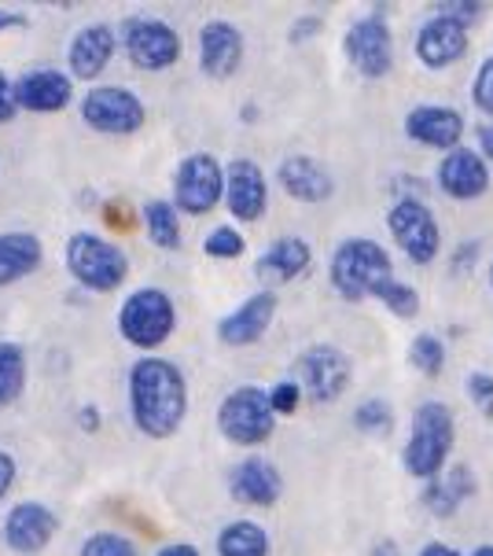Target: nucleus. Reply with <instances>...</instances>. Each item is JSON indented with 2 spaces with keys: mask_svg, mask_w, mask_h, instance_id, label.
I'll return each instance as SVG.
<instances>
[{
  "mask_svg": "<svg viewBox=\"0 0 493 556\" xmlns=\"http://www.w3.org/2000/svg\"><path fill=\"white\" fill-rule=\"evenodd\" d=\"M434 181H439V188L450 195V200L468 203V200H479V195L490 192V166L479 152H471V148L460 144L442 155Z\"/></svg>",
  "mask_w": 493,
  "mask_h": 556,
  "instance_id": "obj_14",
  "label": "nucleus"
},
{
  "mask_svg": "<svg viewBox=\"0 0 493 556\" xmlns=\"http://www.w3.org/2000/svg\"><path fill=\"white\" fill-rule=\"evenodd\" d=\"M144 225L155 248H166V251L181 248V218H177L174 203H166V200L144 203Z\"/></svg>",
  "mask_w": 493,
  "mask_h": 556,
  "instance_id": "obj_27",
  "label": "nucleus"
},
{
  "mask_svg": "<svg viewBox=\"0 0 493 556\" xmlns=\"http://www.w3.org/2000/svg\"><path fill=\"white\" fill-rule=\"evenodd\" d=\"M159 556H199V549L188 542H174V545H166V549H159Z\"/></svg>",
  "mask_w": 493,
  "mask_h": 556,
  "instance_id": "obj_44",
  "label": "nucleus"
},
{
  "mask_svg": "<svg viewBox=\"0 0 493 556\" xmlns=\"http://www.w3.org/2000/svg\"><path fill=\"white\" fill-rule=\"evenodd\" d=\"M409 362H413L416 372L431 376V380H434V376H442V369H445V346H442V339L431 336V332L416 336L413 346H409Z\"/></svg>",
  "mask_w": 493,
  "mask_h": 556,
  "instance_id": "obj_29",
  "label": "nucleus"
},
{
  "mask_svg": "<svg viewBox=\"0 0 493 556\" xmlns=\"http://www.w3.org/2000/svg\"><path fill=\"white\" fill-rule=\"evenodd\" d=\"M26 383V357L23 346L0 343V405H12Z\"/></svg>",
  "mask_w": 493,
  "mask_h": 556,
  "instance_id": "obj_28",
  "label": "nucleus"
},
{
  "mask_svg": "<svg viewBox=\"0 0 493 556\" xmlns=\"http://www.w3.org/2000/svg\"><path fill=\"white\" fill-rule=\"evenodd\" d=\"M15 26H26V15L4 12V8H0V34H4V30H15Z\"/></svg>",
  "mask_w": 493,
  "mask_h": 556,
  "instance_id": "obj_43",
  "label": "nucleus"
},
{
  "mask_svg": "<svg viewBox=\"0 0 493 556\" xmlns=\"http://www.w3.org/2000/svg\"><path fill=\"white\" fill-rule=\"evenodd\" d=\"M81 556H140V553H137V545L126 539V534L100 531V534H92V539L81 545Z\"/></svg>",
  "mask_w": 493,
  "mask_h": 556,
  "instance_id": "obj_33",
  "label": "nucleus"
},
{
  "mask_svg": "<svg viewBox=\"0 0 493 556\" xmlns=\"http://www.w3.org/2000/svg\"><path fill=\"white\" fill-rule=\"evenodd\" d=\"M346 55L350 63L357 67V74L365 78H387L394 67V37H391V26H387L383 12H372L365 18H357L354 26L346 30Z\"/></svg>",
  "mask_w": 493,
  "mask_h": 556,
  "instance_id": "obj_12",
  "label": "nucleus"
},
{
  "mask_svg": "<svg viewBox=\"0 0 493 556\" xmlns=\"http://www.w3.org/2000/svg\"><path fill=\"white\" fill-rule=\"evenodd\" d=\"M115 30L108 23H89L85 30L74 34L71 49H66V63H71V74L81 81H92L108 71V63L115 60Z\"/></svg>",
  "mask_w": 493,
  "mask_h": 556,
  "instance_id": "obj_21",
  "label": "nucleus"
},
{
  "mask_svg": "<svg viewBox=\"0 0 493 556\" xmlns=\"http://www.w3.org/2000/svg\"><path fill=\"white\" fill-rule=\"evenodd\" d=\"M471 100H476V108L482 115L493 118V55L479 67L476 81H471Z\"/></svg>",
  "mask_w": 493,
  "mask_h": 556,
  "instance_id": "obj_36",
  "label": "nucleus"
},
{
  "mask_svg": "<svg viewBox=\"0 0 493 556\" xmlns=\"http://www.w3.org/2000/svg\"><path fill=\"white\" fill-rule=\"evenodd\" d=\"M222 200H225V166L206 152L188 155L174 174V211L203 218Z\"/></svg>",
  "mask_w": 493,
  "mask_h": 556,
  "instance_id": "obj_9",
  "label": "nucleus"
},
{
  "mask_svg": "<svg viewBox=\"0 0 493 556\" xmlns=\"http://www.w3.org/2000/svg\"><path fill=\"white\" fill-rule=\"evenodd\" d=\"M129 206H122V203H111L108 206V214H103V218H108V225H118V229H129L132 222H137V214H126Z\"/></svg>",
  "mask_w": 493,
  "mask_h": 556,
  "instance_id": "obj_41",
  "label": "nucleus"
},
{
  "mask_svg": "<svg viewBox=\"0 0 493 556\" xmlns=\"http://www.w3.org/2000/svg\"><path fill=\"white\" fill-rule=\"evenodd\" d=\"M277 177H280L283 192H288L291 200H299V203H325V200H331V192H336V181H331V174L317 163V159H309V155L283 159L280 169H277Z\"/></svg>",
  "mask_w": 493,
  "mask_h": 556,
  "instance_id": "obj_23",
  "label": "nucleus"
},
{
  "mask_svg": "<svg viewBox=\"0 0 493 556\" xmlns=\"http://www.w3.org/2000/svg\"><path fill=\"white\" fill-rule=\"evenodd\" d=\"M453 442H457V420L445 402H424L413 413L409 442H405V468L420 483L442 476L445 460L453 454Z\"/></svg>",
  "mask_w": 493,
  "mask_h": 556,
  "instance_id": "obj_2",
  "label": "nucleus"
},
{
  "mask_svg": "<svg viewBox=\"0 0 493 556\" xmlns=\"http://www.w3.org/2000/svg\"><path fill=\"white\" fill-rule=\"evenodd\" d=\"M372 556H397V549H394L391 542H383V545H376V549H372Z\"/></svg>",
  "mask_w": 493,
  "mask_h": 556,
  "instance_id": "obj_47",
  "label": "nucleus"
},
{
  "mask_svg": "<svg viewBox=\"0 0 493 556\" xmlns=\"http://www.w3.org/2000/svg\"><path fill=\"white\" fill-rule=\"evenodd\" d=\"M468 399L476 402V409L486 420H493V376L490 372H471L468 376Z\"/></svg>",
  "mask_w": 493,
  "mask_h": 556,
  "instance_id": "obj_35",
  "label": "nucleus"
},
{
  "mask_svg": "<svg viewBox=\"0 0 493 556\" xmlns=\"http://www.w3.org/2000/svg\"><path fill=\"white\" fill-rule=\"evenodd\" d=\"M391 254L379 248L376 240H365V237H354V240H343L331 254V266H328V277H331V288L346 299V303H362V299H372L387 280H394L391 273Z\"/></svg>",
  "mask_w": 493,
  "mask_h": 556,
  "instance_id": "obj_3",
  "label": "nucleus"
},
{
  "mask_svg": "<svg viewBox=\"0 0 493 556\" xmlns=\"http://www.w3.org/2000/svg\"><path fill=\"white\" fill-rule=\"evenodd\" d=\"M471 556H493V545H479V549L471 553Z\"/></svg>",
  "mask_w": 493,
  "mask_h": 556,
  "instance_id": "obj_48",
  "label": "nucleus"
},
{
  "mask_svg": "<svg viewBox=\"0 0 493 556\" xmlns=\"http://www.w3.org/2000/svg\"><path fill=\"white\" fill-rule=\"evenodd\" d=\"M217 428L236 446H262L277 431V413L262 388H236L217 409Z\"/></svg>",
  "mask_w": 493,
  "mask_h": 556,
  "instance_id": "obj_6",
  "label": "nucleus"
},
{
  "mask_svg": "<svg viewBox=\"0 0 493 556\" xmlns=\"http://www.w3.org/2000/svg\"><path fill=\"white\" fill-rule=\"evenodd\" d=\"M177 328V306L166 291L137 288L118 309V332L137 351H155Z\"/></svg>",
  "mask_w": 493,
  "mask_h": 556,
  "instance_id": "obj_4",
  "label": "nucleus"
},
{
  "mask_svg": "<svg viewBox=\"0 0 493 556\" xmlns=\"http://www.w3.org/2000/svg\"><path fill=\"white\" fill-rule=\"evenodd\" d=\"M482 12H486V4H482V0H442L439 12H434V15L457 18L460 26H471Z\"/></svg>",
  "mask_w": 493,
  "mask_h": 556,
  "instance_id": "obj_37",
  "label": "nucleus"
},
{
  "mask_svg": "<svg viewBox=\"0 0 493 556\" xmlns=\"http://www.w3.org/2000/svg\"><path fill=\"white\" fill-rule=\"evenodd\" d=\"M468 52V26H460L457 18L434 15L420 26L416 34V60L431 71H445Z\"/></svg>",
  "mask_w": 493,
  "mask_h": 556,
  "instance_id": "obj_17",
  "label": "nucleus"
},
{
  "mask_svg": "<svg viewBox=\"0 0 493 556\" xmlns=\"http://www.w3.org/2000/svg\"><path fill=\"white\" fill-rule=\"evenodd\" d=\"M217 556H269V534L254 520H232L217 534Z\"/></svg>",
  "mask_w": 493,
  "mask_h": 556,
  "instance_id": "obj_26",
  "label": "nucleus"
},
{
  "mask_svg": "<svg viewBox=\"0 0 493 556\" xmlns=\"http://www.w3.org/2000/svg\"><path fill=\"white\" fill-rule=\"evenodd\" d=\"M12 92H15V108L37 111V115H55V111H63L66 103H71L74 81L66 78L63 71L41 67V71L23 74V78L12 85Z\"/></svg>",
  "mask_w": 493,
  "mask_h": 556,
  "instance_id": "obj_20",
  "label": "nucleus"
},
{
  "mask_svg": "<svg viewBox=\"0 0 493 556\" xmlns=\"http://www.w3.org/2000/svg\"><path fill=\"white\" fill-rule=\"evenodd\" d=\"M243 63V34L236 30L225 18H211V23L199 30V67L206 78H232Z\"/></svg>",
  "mask_w": 493,
  "mask_h": 556,
  "instance_id": "obj_15",
  "label": "nucleus"
},
{
  "mask_svg": "<svg viewBox=\"0 0 493 556\" xmlns=\"http://www.w3.org/2000/svg\"><path fill=\"white\" fill-rule=\"evenodd\" d=\"M265 394H269V405H273V413H277V417H291V413L299 409V402H302V391H299L295 380L273 383V391H265Z\"/></svg>",
  "mask_w": 493,
  "mask_h": 556,
  "instance_id": "obj_34",
  "label": "nucleus"
},
{
  "mask_svg": "<svg viewBox=\"0 0 493 556\" xmlns=\"http://www.w3.org/2000/svg\"><path fill=\"white\" fill-rule=\"evenodd\" d=\"M479 155L486 159V166L493 163V122L479 129Z\"/></svg>",
  "mask_w": 493,
  "mask_h": 556,
  "instance_id": "obj_42",
  "label": "nucleus"
},
{
  "mask_svg": "<svg viewBox=\"0 0 493 556\" xmlns=\"http://www.w3.org/2000/svg\"><path fill=\"white\" fill-rule=\"evenodd\" d=\"M81 424H85V428H97V409H92V405H85V409H81Z\"/></svg>",
  "mask_w": 493,
  "mask_h": 556,
  "instance_id": "obj_46",
  "label": "nucleus"
},
{
  "mask_svg": "<svg viewBox=\"0 0 493 556\" xmlns=\"http://www.w3.org/2000/svg\"><path fill=\"white\" fill-rule=\"evenodd\" d=\"M476 254H479V243L476 240H468V243H464V248H457V254H453V269H464V273H468L471 269V262H476Z\"/></svg>",
  "mask_w": 493,
  "mask_h": 556,
  "instance_id": "obj_40",
  "label": "nucleus"
},
{
  "mask_svg": "<svg viewBox=\"0 0 493 556\" xmlns=\"http://www.w3.org/2000/svg\"><path fill=\"white\" fill-rule=\"evenodd\" d=\"M41 266V240L34 232H0V288L30 277Z\"/></svg>",
  "mask_w": 493,
  "mask_h": 556,
  "instance_id": "obj_25",
  "label": "nucleus"
},
{
  "mask_svg": "<svg viewBox=\"0 0 493 556\" xmlns=\"http://www.w3.org/2000/svg\"><path fill=\"white\" fill-rule=\"evenodd\" d=\"M126 55L137 71H169L181 60V34L163 18H129L126 23Z\"/></svg>",
  "mask_w": 493,
  "mask_h": 556,
  "instance_id": "obj_11",
  "label": "nucleus"
},
{
  "mask_svg": "<svg viewBox=\"0 0 493 556\" xmlns=\"http://www.w3.org/2000/svg\"><path fill=\"white\" fill-rule=\"evenodd\" d=\"M420 556H460V553L450 549V545H442V542H431V545H424Z\"/></svg>",
  "mask_w": 493,
  "mask_h": 556,
  "instance_id": "obj_45",
  "label": "nucleus"
},
{
  "mask_svg": "<svg viewBox=\"0 0 493 556\" xmlns=\"http://www.w3.org/2000/svg\"><path fill=\"white\" fill-rule=\"evenodd\" d=\"M273 317H277V295H273L269 288L254 291V295L243 299L229 317H222L217 339H222L225 346H251L265 336V328L273 325Z\"/></svg>",
  "mask_w": 493,
  "mask_h": 556,
  "instance_id": "obj_18",
  "label": "nucleus"
},
{
  "mask_svg": "<svg viewBox=\"0 0 493 556\" xmlns=\"http://www.w3.org/2000/svg\"><path fill=\"white\" fill-rule=\"evenodd\" d=\"M309 262H313V251L306 240L280 237L258 262H254V273H258V280H265L269 288H277V285H291L295 277H302V273L309 269Z\"/></svg>",
  "mask_w": 493,
  "mask_h": 556,
  "instance_id": "obj_24",
  "label": "nucleus"
},
{
  "mask_svg": "<svg viewBox=\"0 0 493 556\" xmlns=\"http://www.w3.org/2000/svg\"><path fill=\"white\" fill-rule=\"evenodd\" d=\"M15 92H12V81H8V74L0 71V126L4 122H12L15 118Z\"/></svg>",
  "mask_w": 493,
  "mask_h": 556,
  "instance_id": "obj_38",
  "label": "nucleus"
},
{
  "mask_svg": "<svg viewBox=\"0 0 493 556\" xmlns=\"http://www.w3.org/2000/svg\"><path fill=\"white\" fill-rule=\"evenodd\" d=\"M405 134L424 148H439V152H453L460 148L464 137V115L442 103H420L405 115Z\"/></svg>",
  "mask_w": 493,
  "mask_h": 556,
  "instance_id": "obj_19",
  "label": "nucleus"
},
{
  "mask_svg": "<svg viewBox=\"0 0 493 556\" xmlns=\"http://www.w3.org/2000/svg\"><path fill=\"white\" fill-rule=\"evenodd\" d=\"M225 206L236 222H258L269 211V181L251 159H232L225 166Z\"/></svg>",
  "mask_w": 493,
  "mask_h": 556,
  "instance_id": "obj_13",
  "label": "nucleus"
},
{
  "mask_svg": "<svg viewBox=\"0 0 493 556\" xmlns=\"http://www.w3.org/2000/svg\"><path fill=\"white\" fill-rule=\"evenodd\" d=\"M81 118H85V126L97 129V134L126 137L144 126V103H140L137 92H129L126 85H97L92 92H85Z\"/></svg>",
  "mask_w": 493,
  "mask_h": 556,
  "instance_id": "obj_10",
  "label": "nucleus"
},
{
  "mask_svg": "<svg viewBox=\"0 0 493 556\" xmlns=\"http://www.w3.org/2000/svg\"><path fill=\"white\" fill-rule=\"evenodd\" d=\"M354 424H357V431H365V435H387V431L394 428V413L383 399H365L354 409Z\"/></svg>",
  "mask_w": 493,
  "mask_h": 556,
  "instance_id": "obj_31",
  "label": "nucleus"
},
{
  "mask_svg": "<svg viewBox=\"0 0 493 556\" xmlns=\"http://www.w3.org/2000/svg\"><path fill=\"white\" fill-rule=\"evenodd\" d=\"M12 483H15V460L0 450V502H4V494L12 490Z\"/></svg>",
  "mask_w": 493,
  "mask_h": 556,
  "instance_id": "obj_39",
  "label": "nucleus"
},
{
  "mask_svg": "<svg viewBox=\"0 0 493 556\" xmlns=\"http://www.w3.org/2000/svg\"><path fill=\"white\" fill-rule=\"evenodd\" d=\"M490 280H493V266H490Z\"/></svg>",
  "mask_w": 493,
  "mask_h": 556,
  "instance_id": "obj_49",
  "label": "nucleus"
},
{
  "mask_svg": "<svg viewBox=\"0 0 493 556\" xmlns=\"http://www.w3.org/2000/svg\"><path fill=\"white\" fill-rule=\"evenodd\" d=\"M350 380H354V365H350L346 351H339V346H331V343L309 346V351L295 362L299 391L306 394L309 402H317V405H328V402L343 399Z\"/></svg>",
  "mask_w": 493,
  "mask_h": 556,
  "instance_id": "obj_7",
  "label": "nucleus"
},
{
  "mask_svg": "<svg viewBox=\"0 0 493 556\" xmlns=\"http://www.w3.org/2000/svg\"><path fill=\"white\" fill-rule=\"evenodd\" d=\"M66 269L89 291H115L129 277V258L118 243L97 237V232H74L66 240Z\"/></svg>",
  "mask_w": 493,
  "mask_h": 556,
  "instance_id": "obj_5",
  "label": "nucleus"
},
{
  "mask_svg": "<svg viewBox=\"0 0 493 556\" xmlns=\"http://www.w3.org/2000/svg\"><path fill=\"white\" fill-rule=\"evenodd\" d=\"M203 251L211 254V258L232 262V258H240V254L246 251V240L232 229V225H217L211 237L203 240Z\"/></svg>",
  "mask_w": 493,
  "mask_h": 556,
  "instance_id": "obj_32",
  "label": "nucleus"
},
{
  "mask_svg": "<svg viewBox=\"0 0 493 556\" xmlns=\"http://www.w3.org/2000/svg\"><path fill=\"white\" fill-rule=\"evenodd\" d=\"M55 516L41 502H23L8 513L4 520V542L15 553H41L55 539Z\"/></svg>",
  "mask_w": 493,
  "mask_h": 556,
  "instance_id": "obj_22",
  "label": "nucleus"
},
{
  "mask_svg": "<svg viewBox=\"0 0 493 556\" xmlns=\"http://www.w3.org/2000/svg\"><path fill=\"white\" fill-rule=\"evenodd\" d=\"M129 413L148 439H169L188 413L185 372L166 357H140L129 369Z\"/></svg>",
  "mask_w": 493,
  "mask_h": 556,
  "instance_id": "obj_1",
  "label": "nucleus"
},
{
  "mask_svg": "<svg viewBox=\"0 0 493 556\" xmlns=\"http://www.w3.org/2000/svg\"><path fill=\"white\" fill-rule=\"evenodd\" d=\"M372 299H379V303H383L394 317H402V320L420 314V295H416L413 285H402V280H387V285L379 288Z\"/></svg>",
  "mask_w": 493,
  "mask_h": 556,
  "instance_id": "obj_30",
  "label": "nucleus"
},
{
  "mask_svg": "<svg viewBox=\"0 0 493 556\" xmlns=\"http://www.w3.org/2000/svg\"><path fill=\"white\" fill-rule=\"evenodd\" d=\"M229 494L240 505H254V508H273L283 494V476L273 460L265 457H243L240 465L229 472Z\"/></svg>",
  "mask_w": 493,
  "mask_h": 556,
  "instance_id": "obj_16",
  "label": "nucleus"
},
{
  "mask_svg": "<svg viewBox=\"0 0 493 556\" xmlns=\"http://www.w3.org/2000/svg\"><path fill=\"white\" fill-rule=\"evenodd\" d=\"M387 229H391L394 243L409 254V262L416 266H431L434 254L442 248V229L439 218L431 214V206L424 200H413V195H402L391 214H387Z\"/></svg>",
  "mask_w": 493,
  "mask_h": 556,
  "instance_id": "obj_8",
  "label": "nucleus"
}]
</instances>
